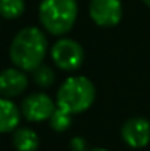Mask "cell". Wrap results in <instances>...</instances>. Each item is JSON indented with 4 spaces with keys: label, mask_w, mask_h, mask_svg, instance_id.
I'll return each instance as SVG.
<instances>
[{
    "label": "cell",
    "mask_w": 150,
    "mask_h": 151,
    "mask_svg": "<svg viewBox=\"0 0 150 151\" xmlns=\"http://www.w3.org/2000/svg\"><path fill=\"white\" fill-rule=\"evenodd\" d=\"M49 50L47 37L39 27H24L13 37L10 44V60L21 71L37 69L45 60Z\"/></svg>",
    "instance_id": "cell-1"
},
{
    "label": "cell",
    "mask_w": 150,
    "mask_h": 151,
    "mask_svg": "<svg viewBox=\"0 0 150 151\" xmlns=\"http://www.w3.org/2000/svg\"><path fill=\"white\" fill-rule=\"evenodd\" d=\"M78 18L76 0H42L39 5V21L52 35H65L73 29Z\"/></svg>",
    "instance_id": "cell-2"
},
{
    "label": "cell",
    "mask_w": 150,
    "mask_h": 151,
    "mask_svg": "<svg viewBox=\"0 0 150 151\" xmlns=\"http://www.w3.org/2000/svg\"><path fill=\"white\" fill-rule=\"evenodd\" d=\"M95 100V87L87 77H68L57 92V106L70 114H79L92 106Z\"/></svg>",
    "instance_id": "cell-3"
},
{
    "label": "cell",
    "mask_w": 150,
    "mask_h": 151,
    "mask_svg": "<svg viewBox=\"0 0 150 151\" xmlns=\"http://www.w3.org/2000/svg\"><path fill=\"white\" fill-rule=\"evenodd\" d=\"M50 56L53 63L63 71H76L84 61V50L81 44L73 39H60L50 48Z\"/></svg>",
    "instance_id": "cell-4"
},
{
    "label": "cell",
    "mask_w": 150,
    "mask_h": 151,
    "mask_svg": "<svg viewBox=\"0 0 150 151\" xmlns=\"http://www.w3.org/2000/svg\"><path fill=\"white\" fill-rule=\"evenodd\" d=\"M55 109H57L55 101L44 92L31 93L21 103V114L29 122L49 121Z\"/></svg>",
    "instance_id": "cell-5"
},
{
    "label": "cell",
    "mask_w": 150,
    "mask_h": 151,
    "mask_svg": "<svg viewBox=\"0 0 150 151\" xmlns=\"http://www.w3.org/2000/svg\"><path fill=\"white\" fill-rule=\"evenodd\" d=\"M89 15L100 27H113L121 21L123 5L121 0H91Z\"/></svg>",
    "instance_id": "cell-6"
},
{
    "label": "cell",
    "mask_w": 150,
    "mask_h": 151,
    "mask_svg": "<svg viewBox=\"0 0 150 151\" xmlns=\"http://www.w3.org/2000/svg\"><path fill=\"white\" fill-rule=\"evenodd\" d=\"M121 137L131 148H144L150 142V122L141 116L131 117L121 127Z\"/></svg>",
    "instance_id": "cell-7"
},
{
    "label": "cell",
    "mask_w": 150,
    "mask_h": 151,
    "mask_svg": "<svg viewBox=\"0 0 150 151\" xmlns=\"http://www.w3.org/2000/svg\"><path fill=\"white\" fill-rule=\"evenodd\" d=\"M28 76L20 68H7L0 71V96L15 98L28 88Z\"/></svg>",
    "instance_id": "cell-8"
},
{
    "label": "cell",
    "mask_w": 150,
    "mask_h": 151,
    "mask_svg": "<svg viewBox=\"0 0 150 151\" xmlns=\"http://www.w3.org/2000/svg\"><path fill=\"white\" fill-rule=\"evenodd\" d=\"M21 109L10 98L0 96V134L15 132L20 127Z\"/></svg>",
    "instance_id": "cell-9"
},
{
    "label": "cell",
    "mask_w": 150,
    "mask_h": 151,
    "mask_svg": "<svg viewBox=\"0 0 150 151\" xmlns=\"http://www.w3.org/2000/svg\"><path fill=\"white\" fill-rule=\"evenodd\" d=\"M13 146L16 151H37L39 135L31 127H18L13 132Z\"/></svg>",
    "instance_id": "cell-10"
},
{
    "label": "cell",
    "mask_w": 150,
    "mask_h": 151,
    "mask_svg": "<svg viewBox=\"0 0 150 151\" xmlns=\"http://www.w3.org/2000/svg\"><path fill=\"white\" fill-rule=\"evenodd\" d=\"M24 0H0V16L5 19H16L24 13Z\"/></svg>",
    "instance_id": "cell-11"
},
{
    "label": "cell",
    "mask_w": 150,
    "mask_h": 151,
    "mask_svg": "<svg viewBox=\"0 0 150 151\" xmlns=\"http://www.w3.org/2000/svg\"><path fill=\"white\" fill-rule=\"evenodd\" d=\"M49 121H50V127L55 132H65L70 129L71 122H73V114H70L68 111L57 106V109L53 111V114L50 116Z\"/></svg>",
    "instance_id": "cell-12"
},
{
    "label": "cell",
    "mask_w": 150,
    "mask_h": 151,
    "mask_svg": "<svg viewBox=\"0 0 150 151\" xmlns=\"http://www.w3.org/2000/svg\"><path fill=\"white\" fill-rule=\"evenodd\" d=\"M33 79L39 87L47 88L50 85H53V82H55V73L47 64H41L37 69L33 71Z\"/></svg>",
    "instance_id": "cell-13"
},
{
    "label": "cell",
    "mask_w": 150,
    "mask_h": 151,
    "mask_svg": "<svg viewBox=\"0 0 150 151\" xmlns=\"http://www.w3.org/2000/svg\"><path fill=\"white\" fill-rule=\"evenodd\" d=\"M71 148L74 151H86V142L84 138H79V137H76V138L71 140Z\"/></svg>",
    "instance_id": "cell-14"
},
{
    "label": "cell",
    "mask_w": 150,
    "mask_h": 151,
    "mask_svg": "<svg viewBox=\"0 0 150 151\" xmlns=\"http://www.w3.org/2000/svg\"><path fill=\"white\" fill-rule=\"evenodd\" d=\"M89 151H108V150H105V148H94V150H89Z\"/></svg>",
    "instance_id": "cell-15"
},
{
    "label": "cell",
    "mask_w": 150,
    "mask_h": 151,
    "mask_svg": "<svg viewBox=\"0 0 150 151\" xmlns=\"http://www.w3.org/2000/svg\"><path fill=\"white\" fill-rule=\"evenodd\" d=\"M142 2H144L145 5H147V6H150V0H142Z\"/></svg>",
    "instance_id": "cell-16"
}]
</instances>
